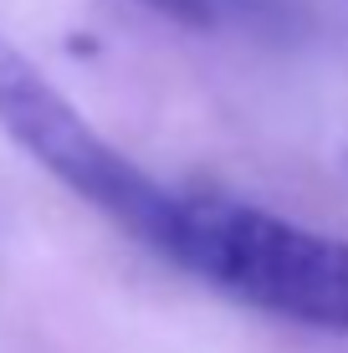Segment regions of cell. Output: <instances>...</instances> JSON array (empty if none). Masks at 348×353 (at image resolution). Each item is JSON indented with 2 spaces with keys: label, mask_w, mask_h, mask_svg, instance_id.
<instances>
[{
  "label": "cell",
  "mask_w": 348,
  "mask_h": 353,
  "mask_svg": "<svg viewBox=\"0 0 348 353\" xmlns=\"http://www.w3.org/2000/svg\"><path fill=\"white\" fill-rule=\"evenodd\" d=\"M159 256L267 318L348 338V241L231 194H174Z\"/></svg>",
  "instance_id": "6da1fadb"
},
{
  "label": "cell",
  "mask_w": 348,
  "mask_h": 353,
  "mask_svg": "<svg viewBox=\"0 0 348 353\" xmlns=\"http://www.w3.org/2000/svg\"><path fill=\"white\" fill-rule=\"evenodd\" d=\"M0 128L21 154H31L57 185L88 200L98 215L118 221L134 241L159 251L170 225L174 194L154 185L143 169L118 154L98 128L82 118V108L46 77L41 67L0 31Z\"/></svg>",
  "instance_id": "7a4b0ae2"
},
{
  "label": "cell",
  "mask_w": 348,
  "mask_h": 353,
  "mask_svg": "<svg viewBox=\"0 0 348 353\" xmlns=\"http://www.w3.org/2000/svg\"><path fill=\"white\" fill-rule=\"evenodd\" d=\"M143 6H154L159 16L179 21V26L215 31V26H225V21H236V16H246V10H256V0H143Z\"/></svg>",
  "instance_id": "3957f363"
}]
</instances>
